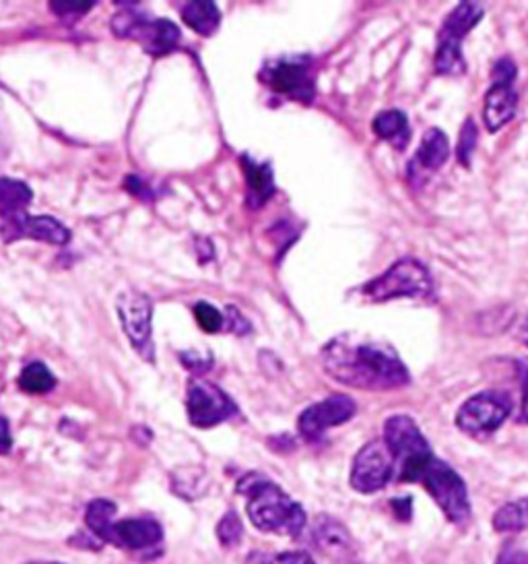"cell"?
<instances>
[{
    "label": "cell",
    "instance_id": "32",
    "mask_svg": "<svg viewBox=\"0 0 528 564\" xmlns=\"http://www.w3.org/2000/svg\"><path fill=\"white\" fill-rule=\"evenodd\" d=\"M495 564H528V552L523 548L514 546V542H508L499 552V559Z\"/></svg>",
    "mask_w": 528,
    "mask_h": 564
},
{
    "label": "cell",
    "instance_id": "10",
    "mask_svg": "<svg viewBox=\"0 0 528 564\" xmlns=\"http://www.w3.org/2000/svg\"><path fill=\"white\" fill-rule=\"evenodd\" d=\"M510 411L512 399L508 395L499 391H483V394L473 395L460 406L457 427L473 436L492 434L508 420Z\"/></svg>",
    "mask_w": 528,
    "mask_h": 564
},
{
    "label": "cell",
    "instance_id": "18",
    "mask_svg": "<svg viewBox=\"0 0 528 564\" xmlns=\"http://www.w3.org/2000/svg\"><path fill=\"white\" fill-rule=\"evenodd\" d=\"M312 535L316 546L321 548V552L330 556L335 563H351L356 559V542L347 528L337 519L328 515L316 517Z\"/></svg>",
    "mask_w": 528,
    "mask_h": 564
},
{
    "label": "cell",
    "instance_id": "37",
    "mask_svg": "<svg viewBox=\"0 0 528 564\" xmlns=\"http://www.w3.org/2000/svg\"><path fill=\"white\" fill-rule=\"evenodd\" d=\"M518 340L528 345V314L523 319L520 327H518Z\"/></svg>",
    "mask_w": 528,
    "mask_h": 564
},
{
    "label": "cell",
    "instance_id": "4",
    "mask_svg": "<svg viewBox=\"0 0 528 564\" xmlns=\"http://www.w3.org/2000/svg\"><path fill=\"white\" fill-rule=\"evenodd\" d=\"M361 296L372 302H386L394 298L426 300L434 296V281L422 261L411 257L398 258L389 272L368 281L361 288Z\"/></svg>",
    "mask_w": 528,
    "mask_h": 564
},
{
    "label": "cell",
    "instance_id": "38",
    "mask_svg": "<svg viewBox=\"0 0 528 564\" xmlns=\"http://www.w3.org/2000/svg\"><path fill=\"white\" fill-rule=\"evenodd\" d=\"M25 564H63V563H48V561H34V563H25Z\"/></svg>",
    "mask_w": 528,
    "mask_h": 564
},
{
    "label": "cell",
    "instance_id": "6",
    "mask_svg": "<svg viewBox=\"0 0 528 564\" xmlns=\"http://www.w3.org/2000/svg\"><path fill=\"white\" fill-rule=\"evenodd\" d=\"M419 484L426 488L427 495L438 502L448 521L459 526L469 521L471 500L467 493V484L448 463L434 457V462L429 463L426 472L422 474Z\"/></svg>",
    "mask_w": 528,
    "mask_h": 564
},
{
    "label": "cell",
    "instance_id": "13",
    "mask_svg": "<svg viewBox=\"0 0 528 564\" xmlns=\"http://www.w3.org/2000/svg\"><path fill=\"white\" fill-rule=\"evenodd\" d=\"M394 478V460L384 441H372L359 449L351 467V486L361 495L382 490Z\"/></svg>",
    "mask_w": 528,
    "mask_h": 564
},
{
    "label": "cell",
    "instance_id": "34",
    "mask_svg": "<svg viewBox=\"0 0 528 564\" xmlns=\"http://www.w3.org/2000/svg\"><path fill=\"white\" fill-rule=\"evenodd\" d=\"M11 446H13L11 428H9L7 418H2V416H0V455H7V453L11 451Z\"/></svg>",
    "mask_w": 528,
    "mask_h": 564
},
{
    "label": "cell",
    "instance_id": "1",
    "mask_svg": "<svg viewBox=\"0 0 528 564\" xmlns=\"http://www.w3.org/2000/svg\"><path fill=\"white\" fill-rule=\"evenodd\" d=\"M326 375L361 391H392L409 385L405 362L389 343L339 335L323 350Z\"/></svg>",
    "mask_w": 528,
    "mask_h": 564
},
{
    "label": "cell",
    "instance_id": "14",
    "mask_svg": "<svg viewBox=\"0 0 528 564\" xmlns=\"http://www.w3.org/2000/svg\"><path fill=\"white\" fill-rule=\"evenodd\" d=\"M358 411L356 401L349 395H330L302 411L297 420V430L306 441H318L330 428L349 422Z\"/></svg>",
    "mask_w": 528,
    "mask_h": 564
},
{
    "label": "cell",
    "instance_id": "31",
    "mask_svg": "<svg viewBox=\"0 0 528 564\" xmlns=\"http://www.w3.org/2000/svg\"><path fill=\"white\" fill-rule=\"evenodd\" d=\"M93 0H52L50 9L58 18H81L93 9Z\"/></svg>",
    "mask_w": 528,
    "mask_h": 564
},
{
    "label": "cell",
    "instance_id": "11",
    "mask_svg": "<svg viewBox=\"0 0 528 564\" xmlns=\"http://www.w3.org/2000/svg\"><path fill=\"white\" fill-rule=\"evenodd\" d=\"M187 410L190 424L196 428H213L238 413L234 399L209 380H192L188 385Z\"/></svg>",
    "mask_w": 528,
    "mask_h": 564
},
{
    "label": "cell",
    "instance_id": "21",
    "mask_svg": "<svg viewBox=\"0 0 528 564\" xmlns=\"http://www.w3.org/2000/svg\"><path fill=\"white\" fill-rule=\"evenodd\" d=\"M180 13L192 32L205 37L215 34L222 25V11L217 9L215 2H206V0L187 2Z\"/></svg>",
    "mask_w": 528,
    "mask_h": 564
},
{
    "label": "cell",
    "instance_id": "5",
    "mask_svg": "<svg viewBox=\"0 0 528 564\" xmlns=\"http://www.w3.org/2000/svg\"><path fill=\"white\" fill-rule=\"evenodd\" d=\"M483 13L485 9L479 2H460L459 7L446 18L442 30L438 34V48H436L438 75H462L467 70V63L462 58V40L478 25Z\"/></svg>",
    "mask_w": 528,
    "mask_h": 564
},
{
    "label": "cell",
    "instance_id": "2",
    "mask_svg": "<svg viewBox=\"0 0 528 564\" xmlns=\"http://www.w3.org/2000/svg\"><path fill=\"white\" fill-rule=\"evenodd\" d=\"M238 493L248 498V517L258 530L295 538L306 528V511L302 505L262 474H246L239 478Z\"/></svg>",
    "mask_w": 528,
    "mask_h": 564
},
{
    "label": "cell",
    "instance_id": "28",
    "mask_svg": "<svg viewBox=\"0 0 528 564\" xmlns=\"http://www.w3.org/2000/svg\"><path fill=\"white\" fill-rule=\"evenodd\" d=\"M475 147H478V124L475 120L467 119L460 129L459 145H457V157L464 168L471 166Z\"/></svg>",
    "mask_w": 528,
    "mask_h": 564
},
{
    "label": "cell",
    "instance_id": "30",
    "mask_svg": "<svg viewBox=\"0 0 528 564\" xmlns=\"http://www.w3.org/2000/svg\"><path fill=\"white\" fill-rule=\"evenodd\" d=\"M194 317H196V323L206 333H220L223 329V323H225L222 312L213 307V305H209V302H199L194 307Z\"/></svg>",
    "mask_w": 528,
    "mask_h": 564
},
{
    "label": "cell",
    "instance_id": "36",
    "mask_svg": "<svg viewBox=\"0 0 528 564\" xmlns=\"http://www.w3.org/2000/svg\"><path fill=\"white\" fill-rule=\"evenodd\" d=\"M126 188H128L133 195H137V197L151 199V190L138 180V176H128V178H126Z\"/></svg>",
    "mask_w": 528,
    "mask_h": 564
},
{
    "label": "cell",
    "instance_id": "26",
    "mask_svg": "<svg viewBox=\"0 0 528 564\" xmlns=\"http://www.w3.org/2000/svg\"><path fill=\"white\" fill-rule=\"evenodd\" d=\"M494 528L497 533L528 530V496L499 507L494 515Z\"/></svg>",
    "mask_w": 528,
    "mask_h": 564
},
{
    "label": "cell",
    "instance_id": "3",
    "mask_svg": "<svg viewBox=\"0 0 528 564\" xmlns=\"http://www.w3.org/2000/svg\"><path fill=\"white\" fill-rule=\"evenodd\" d=\"M384 445L394 460V478L407 484H419L422 474L436 457L424 432L409 416H392L386 420Z\"/></svg>",
    "mask_w": 528,
    "mask_h": 564
},
{
    "label": "cell",
    "instance_id": "15",
    "mask_svg": "<svg viewBox=\"0 0 528 564\" xmlns=\"http://www.w3.org/2000/svg\"><path fill=\"white\" fill-rule=\"evenodd\" d=\"M2 236H7L9 242L15 239H34L63 246L69 242L70 232L63 223L48 215L32 218L27 213H18L2 220Z\"/></svg>",
    "mask_w": 528,
    "mask_h": 564
},
{
    "label": "cell",
    "instance_id": "23",
    "mask_svg": "<svg viewBox=\"0 0 528 564\" xmlns=\"http://www.w3.org/2000/svg\"><path fill=\"white\" fill-rule=\"evenodd\" d=\"M171 490L184 500L203 498L209 490V474L201 467H180L171 474Z\"/></svg>",
    "mask_w": 528,
    "mask_h": 564
},
{
    "label": "cell",
    "instance_id": "9",
    "mask_svg": "<svg viewBox=\"0 0 528 564\" xmlns=\"http://www.w3.org/2000/svg\"><path fill=\"white\" fill-rule=\"evenodd\" d=\"M120 323L128 338L131 345L138 352L141 358L154 362V340H151V314L154 305L149 296L143 291L124 290L116 300Z\"/></svg>",
    "mask_w": 528,
    "mask_h": 564
},
{
    "label": "cell",
    "instance_id": "33",
    "mask_svg": "<svg viewBox=\"0 0 528 564\" xmlns=\"http://www.w3.org/2000/svg\"><path fill=\"white\" fill-rule=\"evenodd\" d=\"M518 375H520V387H523V410L520 418L528 424V360L518 362Z\"/></svg>",
    "mask_w": 528,
    "mask_h": 564
},
{
    "label": "cell",
    "instance_id": "19",
    "mask_svg": "<svg viewBox=\"0 0 528 564\" xmlns=\"http://www.w3.org/2000/svg\"><path fill=\"white\" fill-rule=\"evenodd\" d=\"M239 162H241L246 185H248V195H246L248 207L260 209L274 195L273 166H271V162L258 164L250 155H241Z\"/></svg>",
    "mask_w": 528,
    "mask_h": 564
},
{
    "label": "cell",
    "instance_id": "16",
    "mask_svg": "<svg viewBox=\"0 0 528 564\" xmlns=\"http://www.w3.org/2000/svg\"><path fill=\"white\" fill-rule=\"evenodd\" d=\"M164 540V530L155 519L135 517L114 521L105 544L124 548V550H149L159 546Z\"/></svg>",
    "mask_w": 528,
    "mask_h": 564
},
{
    "label": "cell",
    "instance_id": "20",
    "mask_svg": "<svg viewBox=\"0 0 528 564\" xmlns=\"http://www.w3.org/2000/svg\"><path fill=\"white\" fill-rule=\"evenodd\" d=\"M375 137L391 143L394 150L403 152L409 145L411 126L407 117L401 110H384L372 122Z\"/></svg>",
    "mask_w": 528,
    "mask_h": 564
},
{
    "label": "cell",
    "instance_id": "29",
    "mask_svg": "<svg viewBox=\"0 0 528 564\" xmlns=\"http://www.w3.org/2000/svg\"><path fill=\"white\" fill-rule=\"evenodd\" d=\"M241 535H244V528H241L238 513L236 511H227V513L223 515L220 526H217L220 542H222L223 546H236V544H239Z\"/></svg>",
    "mask_w": 528,
    "mask_h": 564
},
{
    "label": "cell",
    "instance_id": "27",
    "mask_svg": "<svg viewBox=\"0 0 528 564\" xmlns=\"http://www.w3.org/2000/svg\"><path fill=\"white\" fill-rule=\"evenodd\" d=\"M246 564H314L307 552H281V554H269V552H250Z\"/></svg>",
    "mask_w": 528,
    "mask_h": 564
},
{
    "label": "cell",
    "instance_id": "17",
    "mask_svg": "<svg viewBox=\"0 0 528 564\" xmlns=\"http://www.w3.org/2000/svg\"><path fill=\"white\" fill-rule=\"evenodd\" d=\"M450 155V143L446 133L440 129H429L417 154L413 155L407 168V176L415 187H422L427 178L436 170H440Z\"/></svg>",
    "mask_w": 528,
    "mask_h": 564
},
{
    "label": "cell",
    "instance_id": "35",
    "mask_svg": "<svg viewBox=\"0 0 528 564\" xmlns=\"http://www.w3.org/2000/svg\"><path fill=\"white\" fill-rule=\"evenodd\" d=\"M180 358L190 371H209V366H211V358L201 360L194 352H184V354H180Z\"/></svg>",
    "mask_w": 528,
    "mask_h": 564
},
{
    "label": "cell",
    "instance_id": "12",
    "mask_svg": "<svg viewBox=\"0 0 528 564\" xmlns=\"http://www.w3.org/2000/svg\"><path fill=\"white\" fill-rule=\"evenodd\" d=\"M514 79L516 65L510 58H502L494 67V84L487 89L483 106V120L490 133H497L516 114L518 93L514 89Z\"/></svg>",
    "mask_w": 528,
    "mask_h": 564
},
{
    "label": "cell",
    "instance_id": "8",
    "mask_svg": "<svg viewBox=\"0 0 528 564\" xmlns=\"http://www.w3.org/2000/svg\"><path fill=\"white\" fill-rule=\"evenodd\" d=\"M260 81L274 93L295 102L310 103L316 96L314 69L307 56L274 58L260 70Z\"/></svg>",
    "mask_w": 528,
    "mask_h": 564
},
{
    "label": "cell",
    "instance_id": "22",
    "mask_svg": "<svg viewBox=\"0 0 528 564\" xmlns=\"http://www.w3.org/2000/svg\"><path fill=\"white\" fill-rule=\"evenodd\" d=\"M32 199L34 192L25 183L13 178H0V220L25 213Z\"/></svg>",
    "mask_w": 528,
    "mask_h": 564
},
{
    "label": "cell",
    "instance_id": "24",
    "mask_svg": "<svg viewBox=\"0 0 528 564\" xmlns=\"http://www.w3.org/2000/svg\"><path fill=\"white\" fill-rule=\"evenodd\" d=\"M116 511H119L116 502H112V500H108V498H96V500L89 502V507H87L86 511L87 528H89V531H91L100 542L108 540L110 530H112V526H114Z\"/></svg>",
    "mask_w": 528,
    "mask_h": 564
},
{
    "label": "cell",
    "instance_id": "7",
    "mask_svg": "<svg viewBox=\"0 0 528 564\" xmlns=\"http://www.w3.org/2000/svg\"><path fill=\"white\" fill-rule=\"evenodd\" d=\"M112 32L119 37L137 40L143 51L151 56L170 54L180 42V30L168 19H149L128 9L112 19Z\"/></svg>",
    "mask_w": 528,
    "mask_h": 564
},
{
    "label": "cell",
    "instance_id": "25",
    "mask_svg": "<svg viewBox=\"0 0 528 564\" xmlns=\"http://www.w3.org/2000/svg\"><path fill=\"white\" fill-rule=\"evenodd\" d=\"M56 387V376L52 375L50 368L42 362H32L23 368L19 376V389L30 395L50 394Z\"/></svg>",
    "mask_w": 528,
    "mask_h": 564
}]
</instances>
